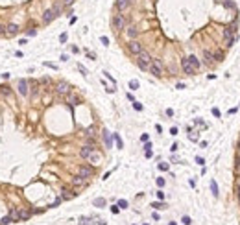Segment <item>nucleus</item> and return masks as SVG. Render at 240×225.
<instances>
[{
	"mask_svg": "<svg viewBox=\"0 0 240 225\" xmlns=\"http://www.w3.org/2000/svg\"><path fill=\"white\" fill-rule=\"evenodd\" d=\"M79 225H91V219H89V218H81V219H79Z\"/></svg>",
	"mask_w": 240,
	"mask_h": 225,
	"instance_id": "27",
	"label": "nucleus"
},
{
	"mask_svg": "<svg viewBox=\"0 0 240 225\" xmlns=\"http://www.w3.org/2000/svg\"><path fill=\"white\" fill-rule=\"evenodd\" d=\"M188 61H190V63H192V67H194V68H196V70H198V68H199V59H198L196 56H190V57H188Z\"/></svg>",
	"mask_w": 240,
	"mask_h": 225,
	"instance_id": "20",
	"label": "nucleus"
},
{
	"mask_svg": "<svg viewBox=\"0 0 240 225\" xmlns=\"http://www.w3.org/2000/svg\"><path fill=\"white\" fill-rule=\"evenodd\" d=\"M94 205H96V207H103V205H106V199H94Z\"/></svg>",
	"mask_w": 240,
	"mask_h": 225,
	"instance_id": "26",
	"label": "nucleus"
},
{
	"mask_svg": "<svg viewBox=\"0 0 240 225\" xmlns=\"http://www.w3.org/2000/svg\"><path fill=\"white\" fill-rule=\"evenodd\" d=\"M85 183H87V181H85V177H79V175H76V177L72 179V184H74V186H85Z\"/></svg>",
	"mask_w": 240,
	"mask_h": 225,
	"instance_id": "15",
	"label": "nucleus"
},
{
	"mask_svg": "<svg viewBox=\"0 0 240 225\" xmlns=\"http://www.w3.org/2000/svg\"><path fill=\"white\" fill-rule=\"evenodd\" d=\"M11 222H13V219L9 218V216H4L2 219H0V225H8V223H11Z\"/></svg>",
	"mask_w": 240,
	"mask_h": 225,
	"instance_id": "24",
	"label": "nucleus"
},
{
	"mask_svg": "<svg viewBox=\"0 0 240 225\" xmlns=\"http://www.w3.org/2000/svg\"><path fill=\"white\" fill-rule=\"evenodd\" d=\"M89 161H91L92 164H100V161H102V155H100L98 151H92L91 155H89Z\"/></svg>",
	"mask_w": 240,
	"mask_h": 225,
	"instance_id": "14",
	"label": "nucleus"
},
{
	"mask_svg": "<svg viewBox=\"0 0 240 225\" xmlns=\"http://www.w3.org/2000/svg\"><path fill=\"white\" fill-rule=\"evenodd\" d=\"M59 41H61V43H65V41H67V33H61V37H59Z\"/></svg>",
	"mask_w": 240,
	"mask_h": 225,
	"instance_id": "35",
	"label": "nucleus"
},
{
	"mask_svg": "<svg viewBox=\"0 0 240 225\" xmlns=\"http://www.w3.org/2000/svg\"><path fill=\"white\" fill-rule=\"evenodd\" d=\"M57 15H56V11H54V9H46V11H44V15H43V22H52L54 19H56Z\"/></svg>",
	"mask_w": 240,
	"mask_h": 225,
	"instance_id": "10",
	"label": "nucleus"
},
{
	"mask_svg": "<svg viewBox=\"0 0 240 225\" xmlns=\"http://www.w3.org/2000/svg\"><path fill=\"white\" fill-rule=\"evenodd\" d=\"M9 218H11L13 222H15V219H19V211H17V208H13V211L9 212Z\"/></svg>",
	"mask_w": 240,
	"mask_h": 225,
	"instance_id": "23",
	"label": "nucleus"
},
{
	"mask_svg": "<svg viewBox=\"0 0 240 225\" xmlns=\"http://www.w3.org/2000/svg\"><path fill=\"white\" fill-rule=\"evenodd\" d=\"M131 6V0H117V9L118 11H126Z\"/></svg>",
	"mask_w": 240,
	"mask_h": 225,
	"instance_id": "11",
	"label": "nucleus"
},
{
	"mask_svg": "<svg viewBox=\"0 0 240 225\" xmlns=\"http://www.w3.org/2000/svg\"><path fill=\"white\" fill-rule=\"evenodd\" d=\"M52 9L56 11V15H59V13H61V4H56V6H54Z\"/></svg>",
	"mask_w": 240,
	"mask_h": 225,
	"instance_id": "30",
	"label": "nucleus"
},
{
	"mask_svg": "<svg viewBox=\"0 0 240 225\" xmlns=\"http://www.w3.org/2000/svg\"><path fill=\"white\" fill-rule=\"evenodd\" d=\"M157 184H159V186H163V184H164V179L159 177V179H157Z\"/></svg>",
	"mask_w": 240,
	"mask_h": 225,
	"instance_id": "37",
	"label": "nucleus"
},
{
	"mask_svg": "<svg viewBox=\"0 0 240 225\" xmlns=\"http://www.w3.org/2000/svg\"><path fill=\"white\" fill-rule=\"evenodd\" d=\"M152 207L153 208H166V205H164V203H153Z\"/></svg>",
	"mask_w": 240,
	"mask_h": 225,
	"instance_id": "29",
	"label": "nucleus"
},
{
	"mask_svg": "<svg viewBox=\"0 0 240 225\" xmlns=\"http://www.w3.org/2000/svg\"><path fill=\"white\" fill-rule=\"evenodd\" d=\"M223 37H226V46H233L234 43V26H229L223 30Z\"/></svg>",
	"mask_w": 240,
	"mask_h": 225,
	"instance_id": "4",
	"label": "nucleus"
},
{
	"mask_svg": "<svg viewBox=\"0 0 240 225\" xmlns=\"http://www.w3.org/2000/svg\"><path fill=\"white\" fill-rule=\"evenodd\" d=\"M102 43L106 44V46H109V39H107V37H102Z\"/></svg>",
	"mask_w": 240,
	"mask_h": 225,
	"instance_id": "38",
	"label": "nucleus"
},
{
	"mask_svg": "<svg viewBox=\"0 0 240 225\" xmlns=\"http://www.w3.org/2000/svg\"><path fill=\"white\" fill-rule=\"evenodd\" d=\"M124 26H126V19L122 15H114L113 17V30L114 32H122Z\"/></svg>",
	"mask_w": 240,
	"mask_h": 225,
	"instance_id": "3",
	"label": "nucleus"
},
{
	"mask_svg": "<svg viewBox=\"0 0 240 225\" xmlns=\"http://www.w3.org/2000/svg\"><path fill=\"white\" fill-rule=\"evenodd\" d=\"M211 190L214 196H218V186H216V181H211Z\"/></svg>",
	"mask_w": 240,
	"mask_h": 225,
	"instance_id": "25",
	"label": "nucleus"
},
{
	"mask_svg": "<svg viewBox=\"0 0 240 225\" xmlns=\"http://www.w3.org/2000/svg\"><path fill=\"white\" fill-rule=\"evenodd\" d=\"M183 223H185V225H190V223H192V219L188 218V216H183Z\"/></svg>",
	"mask_w": 240,
	"mask_h": 225,
	"instance_id": "31",
	"label": "nucleus"
},
{
	"mask_svg": "<svg viewBox=\"0 0 240 225\" xmlns=\"http://www.w3.org/2000/svg\"><path fill=\"white\" fill-rule=\"evenodd\" d=\"M19 92H21L22 96H28V81L26 79H21V81H19Z\"/></svg>",
	"mask_w": 240,
	"mask_h": 225,
	"instance_id": "13",
	"label": "nucleus"
},
{
	"mask_svg": "<svg viewBox=\"0 0 240 225\" xmlns=\"http://www.w3.org/2000/svg\"><path fill=\"white\" fill-rule=\"evenodd\" d=\"M212 114H214V116H220V111H218V109H216V107H214V109H212Z\"/></svg>",
	"mask_w": 240,
	"mask_h": 225,
	"instance_id": "39",
	"label": "nucleus"
},
{
	"mask_svg": "<svg viewBox=\"0 0 240 225\" xmlns=\"http://www.w3.org/2000/svg\"><path fill=\"white\" fill-rule=\"evenodd\" d=\"M237 170H238V172H240V157L237 159Z\"/></svg>",
	"mask_w": 240,
	"mask_h": 225,
	"instance_id": "40",
	"label": "nucleus"
},
{
	"mask_svg": "<svg viewBox=\"0 0 240 225\" xmlns=\"http://www.w3.org/2000/svg\"><path fill=\"white\" fill-rule=\"evenodd\" d=\"M150 72H152L155 78L163 76V63H161V59H152V65H150Z\"/></svg>",
	"mask_w": 240,
	"mask_h": 225,
	"instance_id": "2",
	"label": "nucleus"
},
{
	"mask_svg": "<svg viewBox=\"0 0 240 225\" xmlns=\"http://www.w3.org/2000/svg\"><path fill=\"white\" fill-rule=\"evenodd\" d=\"M74 0H63V6H72Z\"/></svg>",
	"mask_w": 240,
	"mask_h": 225,
	"instance_id": "34",
	"label": "nucleus"
},
{
	"mask_svg": "<svg viewBox=\"0 0 240 225\" xmlns=\"http://www.w3.org/2000/svg\"><path fill=\"white\" fill-rule=\"evenodd\" d=\"M203 57H205V63H209V65H212L214 61H218L216 54H212L211 50H203Z\"/></svg>",
	"mask_w": 240,
	"mask_h": 225,
	"instance_id": "9",
	"label": "nucleus"
},
{
	"mask_svg": "<svg viewBox=\"0 0 240 225\" xmlns=\"http://www.w3.org/2000/svg\"><path fill=\"white\" fill-rule=\"evenodd\" d=\"M237 194H238V203H240V184H238V192Z\"/></svg>",
	"mask_w": 240,
	"mask_h": 225,
	"instance_id": "41",
	"label": "nucleus"
},
{
	"mask_svg": "<svg viewBox=\"0 0 240 225\" xmlns=\"http://www.w3.org/2000/svg\"><path fill=\"white\" fill-rule=\"evenodd\" d=\"M30 218V211H19V219H28Z\"/></svg>",
	"mask_w": 240,
	"mask_h": 225,
	"instance_id": "21",
	"label": "nucleus"
},
{
	"mask_svg": "<svg viewBox=\"0 0 240 225\" xmlns=\"http://www.w3.org/2000/svg\"><path fill=\"white\" fill-rule=\"evenodd\" d=\"M74 196H76V194H74L72 190H68V188H63V194H61V197H63V199H72Z\"/></svg>",
	"mask_w": 240,
	"mask_h": 225,
	"instance_id": "18",
	"label": "nucleus"
},
{
	"mask_svg": "<svg viewBox=\"0 0 240 225\" xmlns=\"http://www.w3.org/2000/svg\"><path fill=\"white\" fill-rule=\"evenodd\" d=\"M181 67H183V72H185V74H188V76H192V74H196V72H198L196 68L192 67V63L188 61V57H185L183 61H181Z\"/></svg>",
	"mask_w": 240,
	"mask_h": 225,
	"instance_id": "6",
	"label": "nucleus"
},
{
	"mask_svg": "<svg viewBox=\"0 0 240 225\" xmlns=\"http://www.w3.org/2000/svg\"><path fill=\"white\" fill-rule=\"evenodd\" d=\"M114 138H117V144H118V148H122V140L118 138V135H114Z\"/></svg>",
	"mask_w": 240,
	"mask_h": 225,
	"instance_id": "36",
	"label": "nucleus"
},
{
	"mask_svg": "<svg viewBox=\"0 0 240 225\" xmlns=\"http://www.w3.org/2000/svg\"><path fill=\"white\" fill-rule=\"evenodd\" d=\"M6 32H8V35H15V33L19 32V26H17V24H8Z\"/></svg>",
	"mask_w": 240,
	"mask_h": 225,
	"instance_id": "16",
	"label": "nucleus"
},
{
	"mask_svg": "<svg viewBox=\"0 0 240 225\" xmlns=\"http://www.w3.org/2000/svg\"><path fill=\"white\" fill-rule=\"evenodd\" d=\"M118 207L120 208H126L128 207V201H126V199H120V201H118Z\"/></svg>",
	"mask_w": 240,
	"mask_h": 225,
	"instance_id": "28",
	"label": "nucleus"
},
{
	"mask_svg": "<svg viewBox=\"0 0 240 225\" xmlns=\"http://www.w3.org/2000/svg\"><path fill=\"white\" fill-rule=\"evenodd\" d=\"M159 168H161V170H164V172H166V170H168V164H166V162H161V164H159Z\"/></svg>",
	"mask_w": 240,
	"mask_h": 225,
	"instance_id": "33",
	"label": "nucleus"
},
{
	"mask_svg": "<svg viewBox=\"0 0 240 225\" xmlns=\"http://www.w3.org/2000/svg\"><path fill=\"white\" fill-rule=\"evenodd\" d=\"M129 89H131V91H137V89H139V81H137V79H131V81H129Z\"/></svg>",
	"mask_w": 240,
	"mask_h": 225,
	"instance_id": "22",
	"label": "nucleus"
},
{
	"mask_svg": "<svg viewBox=\"0 0 240 225\" xmlns=\"http://www.w3.org/2000/svg\"><path fill=\"white\" fill-rule=\"evenodd\" d=\"M128 50L133 54V56H139V54L142 52V44L133 39V41H129V43H128Z\"/></svg>",
	"mask_w": 240,
	"mask_h": 225,
	"instance_id": "5",
	"label": "nucleus"
},
{
	"mask_svg": "<svg viewBox=\"0 0 240 225\" xmlns=\"http://www.w3.org/2000/svg\"><path fill=\"white\" fill-rule=\"evenodd\" d=\"M68 103H70V105H78V103H79V96L68 92Z\"/></svg>",
	"mask_w": 240,
	"mask_h": 225,
	"instance_id": "19",
	"label": "nucleus"
},
{
	"mask_svg": "<svg viewBox=\"0 0 240 225\" xmlns=\"http://www.w3.org/2000/svg\"><path fill=\"white\" fill-rule=\"evenodd\" d=\"M133 107L137 109V111H142V105H141V103H139V102H133Z\"/></svg>",
	"mask_w": 240,
	"mask_h": 225,
	"instance_id": "32",
	"label": "nucleus"
},
{
	"mask_svg": "<svg viewBox=\"0 0 240 225\" xmlns=\"http://www.w3.org/2000/svg\"><path fill=\"white\" fill-rule=\"evenodd\" d=\"M56 92L61 94V96H63V94H68V92H70V85H68L67 81H59L57 87H56Z\"/></svg>",
	"mask_w": 240,
	"mask_h": 225,
	"instance_id": "8",
	"label": "nucleus"
},
{
	"mask_svg": "<svg viewBox=\"0 0 240 225\" xmlns=\"http://www.w3.org/2000/svg\"><path fill=\"white\" fill-rule=\"evenodd\" d=\"M94 151V148L91 146V144H87V146H83L81 149H79V155H81L83 159H89V155H91Z\"/></svg>",
	"mask_w": 240,
	"mask_h": 225,
	"instance_id": "12",
	"label": "nucleus"
},
{
	"mask_svg": "<svg viewBox=\"0 0 240 225\" xmlns=\"http://www.w3.org/2000/svg\"><path fill=\"white\" fill-rule=\"evenodd\" d=\"M137 63H139V67H141L142 70H150V65H152V56H150L146 50H142V52L137 56Z\"/></svg>",
	"mask_w": 240,
	"mask_h": 225,
	"instance_id": "1",
	"label": "nucleus"
},
{
	"mask_svg": "<svg viewBox=\"0 0 240 225\" xmlns=\"http://www.w3.org/2000/svg\"><path fill=\"white\" fill-rule=\"evenodd\" d=\"M92 173H94V168L92 166H87V164H83V166H79V172H78V175L79 177H92Z\"/></svg>",
	"mask_w": 240,
	"mask_h": 225,
	"instance_id": "7",
	"label": "nucleus"
},
{
	"mask_svg": "<svg viewBox=\"0 0 240 225\" xmlns=\"http://www.w3.org/2000/svg\"><path fill=\"white\" fill-rule=\"evenodd\" d=\"M137 35H139V30L135 28V26H129V28H128V37H129V39H131V41H133V39L137 37Z\"/></svg>",
	"mask_w": 240,
	"mask_h": 225,
	"instance_id": "17",
	"label": "nucleus"
}]
</instances>
